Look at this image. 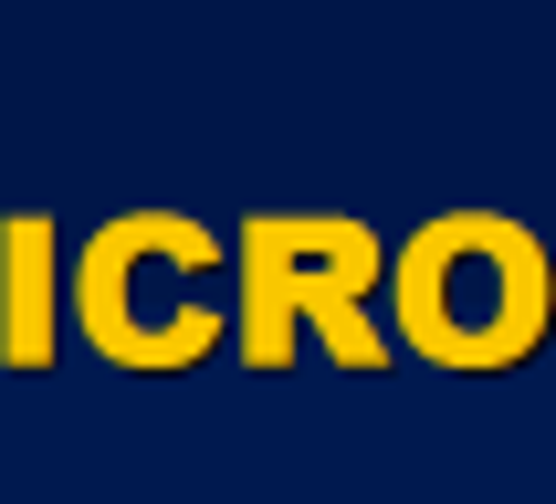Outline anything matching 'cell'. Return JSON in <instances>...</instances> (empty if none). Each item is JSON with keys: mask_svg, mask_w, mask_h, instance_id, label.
I'll list each match as a JSON object with an SVG mask.
<instances>
[{"mask_svg": "<svg viewBox=\"0 0 556 504\" xmlns=\"http://www.w3.org/2000/svg\"><path fill=\"white\" fill-rule=\"evenodd\" d=\"M494 284L504 294H535V252L504 231V220H452L420 242L409 263V326L441 346V357H515L526 326L494 315Z\"/></svg>", "mask_w": 556, "mask_h": 504, "instance_id": "6da1fadb", "label": "cell"}]
</instances>
